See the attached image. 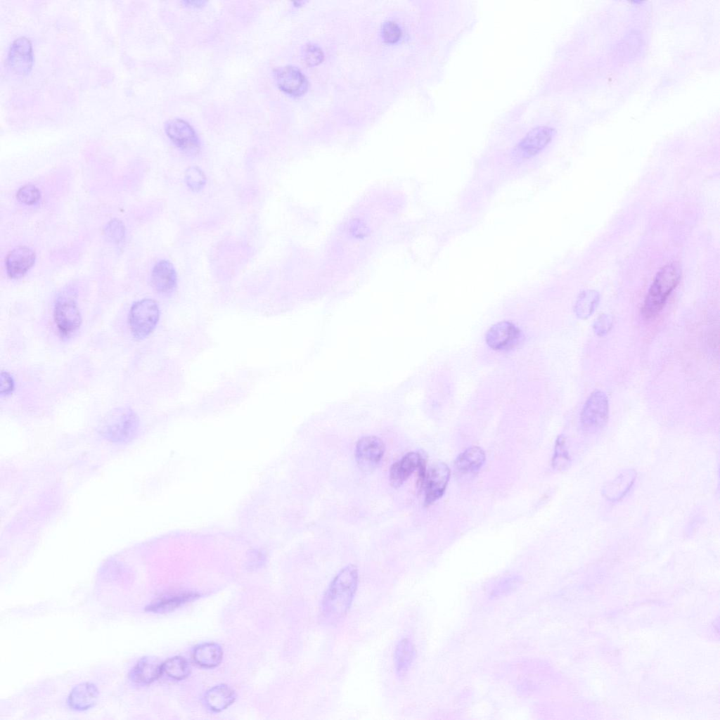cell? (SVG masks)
Here are the masks:
<instances>
[{"mask_svg": "<svg viewBox=\"0 0 720 720\" xmlns=\"http://www.w3.org/2000/svg\"><path fill=\"white\" fill-rule=\"evenodd\" d=\"M599 295L597 292L588 290L582 292L576 304V313L581 319H587L598 305Z\"/></svg>", "mask_w": 720, "mask_h": 720, "instance_id": "484cf974", "label": "cell"}, {"mask_svg": "<svg viewBox=\"0 0 720 720\" xmlns=\"http://www.w3.org/2000/svg\"><path fill=\"white\" fill-rule=\"evenodd\" d=\"M302 56L306 64L309 66L319 65L323 60V53L321 49L317 45L306 44L302 51Z\"/></svg>", "mask_w": 720, "mask_h": 720, "instance_id": "f546056e", "label": "cell"}, {"mask_svg": "<svg viewBox=\"0 0 720 720\" xmlns=\"http://www.w3.org/2000/svg\"><path fill=\"white\" fill-rule=\"evenodd\" d=\"M358 584L354 565L342 568L326 589L321 602V616L326 624H335L345 617L352 603Z\"/></svg>", "mask_w": 720, "mask_h": 720, "instance_id": "6da1fadb", "label": "cell"}, {"mask_svg": "<svg viewBox=\"0 0 720 720\" xmlns=\"http://www.w3.org/2000/svg\"><path fill=\"white\" fill-rule=\"evenodd\" d=\"M177 276L173 264L167 260H160L154 266L151 274V284L158 292H172L176 286Z\"/></svg>", "mask_w": 720, "mask_h": 720, "instance_id": "2e32d148", "label": "cell"}, {"mask_svg": "<svg viewBox=\"0 0 720 720\" xmlns=\"http://www.w3.org/2000/svg\"><path fill=\"white\" fill-rule=\"evenodd\" d=\"M182 3L184 4H185V6H186L193 7V8H200L201 6H203V5L206 2L204 1H182Z\"/></svg>", "mask_w": 720, "mask_h": 720, "instance_id": "e575fe53", "label": "cell"}, {"mask_svg": "<svg viewBox=\"0 0 720 720\" xmlns=\"http://www.w3.org/2000/svg\"><path fill=\"white\" fill-rule=\"evenodd\" d=\"M681 276V268L675 262L665 265L657 272L641 309L644 318H654L662 311L669 296L678 285Z\"/></svg>", "mask_w": 720, "mask_h": 720, "instance_id": "7a4b0ae2", "label": "cell"}, {"mask_svg": "<svg viewBox=\"0 0 720 720\" xmlns=\"http://www.w3.org/2000/svg\"><path fill=\"white\" fill-rule=\"evenodd\" d=\"M163 672L169 677L175 680H181L187 677L190 673V666L186 660L181 657H174L163 663Z\"/></svg>", "mask_w": 720, "mask_h": 720, "instance_id": "d4e9b609", "label": "cell"}, {"mask_svg": "<svg viewBox=\"0 0 720 720\" xmlns=\"http://www.w3.org/2000/svg\"><path fill=\"white\" fill-rule=\"evenodd\" d=\"M401 34V31L397 24L392 21H386L382 27V37L384 41L389 44L397 42Z\"/></svg>", "mask_w": 720, "mask_h": 720, "instance_id": "4dcf8cb0", "label": "cell"}, {"mask_svg": "<svg viewBox=\"0 0 720 720\" xmlns=\"http://www.w3.org/2000/svg\"><path fill=\"white\" fill-rule=\"evenodd\" d=\"M223 651L221 648L214 643H205L195 647L193 653V660L200 666L212 668L217 666L221 661Z\"/></svg>", "mask_w": 720, "mask_h": 720, "instance_id": "603a6c76", "label": "cell"}, {"mask_svg": "<svg viewBox=\"0 0 720 720\" xmlns=\"http://www.w3.org/2000/svg\"><path fill=\"white\" fill-rule=\"evenodd\" d=\"M450 476V468L444 463H436L430 468L423 483L426 506L433 503L443 496Z\"/></svg>", "mask_w": 720, "mask_h": 720, "instance_id": "9c48e42d", "label": "cell"}, {"mask_svg": "<svg viewBox=\"0 0 720 720\" xmlns=\"http://www.w3.org/2000/svg\"><path fill=\"white\" fill-rule=\"evenodd\" d=\"M139 425V419L133 410L119 407L109 411L98 425V431L113 442H124L132 439Z\"/></svg>", "mask_w": 720, "mask_h": 720, "instance_id": "3957f363", "label": "cell"}, {"mask_svg": "<svg viewBox=\"0 0 720 720\" xmlns=\"http://www.w3.org/2000/svg\"><path fill=\"white\" fill-rule=\"evenodd\" d=\"M554 130L539 126L530 130L518 143L515 153L520 158H528L541 150L551 140Z\"/></svg>", "mask_w": 720, "mask_h": 720, "instance_id": "4fadbf2b", "label": "cell"}, {"mask_svg": "<svg viewBox=\"0 0 720 720\" xmlns=\"http://www.w3.org/2000/svg\"><path fill=\"white\" fill-rule=\"evenodd\" d=\"M14 388V381L9 373L2 371L0 380V392L2 396L10 394Z\"/></svg>", "mask_w": 720, "mask_h": 720, "instance_id": "836d02e7", "label": "cell"}, {"mask_svg": "<svg viewBox=\"0 0 720 720\" xmlns=\"http://www.w3.org/2000/svg\"><path fill=\"white\" fill-rule=\"evenodd\" d=\"M570 461L571 459L566 446L565 438L560 435L555 442L552 465L555 469L563 470L569 467Z\"/></svg>", "mask_w": 720, "mask_h": 720, "instance_id": "4316f807", "label": "cell"}, {"mask_svg": "<svg viewBox=\"0 0 720 720\" xmlns=\"http://www.w3.org/2000/svg\"><path fill=\"white\" fill-rule=\"evenodd\" d=\"M165 129L171 141L184 152L194 154L199 150L198 136L187 122L179 118L172 119L165 123Z\"/></svg>", "mask_w": 720, "mask_h": 720, "instance_id": "ba28073f", "label": "cell"}, {"mask_svg": "<svg viewBox=\"0 0 720 720\" xmlns=\"http://www.w3.org/2000/svg\"><path fill=\"white\" fill-rule=\"evenodd\" d=\"M198 597L199 595L193 592L166 595L153 600L146 607V610L155 613L170 612Z\"/></svg>", "mask_w": 720, "mask_h": 720, "instance_id": "44dd1931", "label": "cell"}, {"mask_svg": "<svg viewBox=\"0 0 720 720\" xmlns=\"http://www.w3.org/2000/svg\"><path fill=\"white\" fill-rule=\"evenodd\" d=\"M35 252L26 246H18L12 250L6 259V269L11 278L23 276L34 265Z\"/></svg>", "mask_w": 720, "mask_h": 720, "instance_id": "9a60e30c", "label": "cell"}, {"mask_svg": "<svg viewBox=\"0 0 720 720\" xmlns=\"http://www.w3.org/2000/svg\"><path fill=\"white\" fill-rule=\"evenodd\" d=\"M105 233L112 241L119 243L124 238V226L120 221L114 219L108 224L105 228Z\"/></svg>", "mask_w": 720, "mask_h": 720, "instance_id": "1f68e13d", "label": "cell"}, {"mask_svg": "<svg viewBox=\"0 0 720 720\" xmlns=\"http://www.w3.org/2000/svg\"><path fill=\"white\" fill-rule=\"evenodd\" d=\"M275 78L278 87L290 96L298 97L307 91L308 81L296 67L285 65L277 69Z\"/></svg>", "mask_w": 720, "mask_h": 720, "instance_id": "7c38bea8", "label": "cell"}, {"mask_svg": "<svg viewBox=\"0 0 720 720\" xmlns=\"http://www.w3.org/2000/svg\"><path fill=\"white\" fill-rule=\"evenodd\" d=\"M185 179L188 186L194 191L200 190L206 181L205 175L197 167H189L186 171Z\"/></svg>", "mask_w": 720, "mask_h": 720, "instance_id": "83f0119b", "label": "cell"}, {"mask_svg": "<svg viewBox=\"0 0 720 720\" xmlns=\"http://www.w3.org/2000/svg\"><path fill=\"white\" fill-rule=\"evenodd\" d=\"M8 62L18 75H26L30 71L33 54L32 44L27 38L20 37L13 41L8 54Z\"/></svg>", "mask_w": 720, "mask_h": 720, "instance_id": "5bb4252c", "label": "cell"}, {"mask_svg": "<svg viewBox=\"0 0 720 720\" xmlns=\"http://www.w3.org/2000/svg\"><path fill=\"white\" fill-rule=\"evenodd\" d=\"M521 338V331L510 321H501L493 325L487 332L486 342L495 350H508L515 347Z\"/></svg>", "mask_w": 720, "mask_h": 720, "instance_id": "30bf717a", "label": "cell"}, {"mask_svg": "<svg viewBox=\"0 0 720 720\" xmlns=\"http://www.w3.org/2000/svg\"><path fill=\"white\" fill-rule=\"evenodd\" d=\"M160 316L158 303L151 299L136 302L129 314V323L134 338L143 339L155 328Z\"/></svg>", "mask_w": 720, "mask_h": 720, "instance_id": "277c9868", "label": "cell"}, {"mask_svg": "<svg viewBox=\"0 0 720 720\" xmlns=\"http://www.w3.org/2000/svg\"><path fill=\"white\" fill-rule=\"evenodd\" d=\"M235 698L234 691L228 686L221 684L210 689L205 695V701L211 710L220 712L232 704Z\"/></svg>", "mask_w": 720, "mask_h": 720, "instance_id": "7402d4cb", "label": "cell"}, {"mask_svg": "<svg viewBox=\"0 0 720 720\" xmlns=\"http://www.w3.org/2000/svg\"><path fill=\"white\" fill-rule=\"evenodd\" d=\"M609 417V402L606 394L600 391L593 392L587 399L581 413L583 429L593 433L603 429Z\"/></svg>", "mask_w": 720, "mask_h": 720, "instance_id": "5b68a950", "label": "cell"}, {"mask_svg": "<svg viewBox=\"0 0 720 720\" xmlns=\"http://www.w3.org/2000/svg\"><path fill=\"white\" fill-rule=\"evenodd\" d=\"M16 197L20 202L31 205L40 200L41 193L34 185L27 184L18 191Z\"/></svg>", "mask_w": 720, "mask_h": 720, "instance_id": "f1b7e54d", "label": "cell"}, {"mask_svg": "<svg viewBox=\"0 0 720 720\" xmlns=\"http://www.w3.org/2000/svg\"><path fill=\"white\" fill-rule=\"evenodd\" d=\"M382 440L374 435L362 437L356 444L354 455L359 468L366 472L375 470L385 454Z\"/></svg>", "mask_w": 720, "mask_h": 720, "instance_id": "8992f818", "label": "cell"}, {"mask_svg": "<svg viewBox=\"0 0 720 720\" xmlns=\"http://www.w3.org/2000/svg\"><path fill=\"white\" fill-rule=\"evenodd\" d=\"M53 317L58 330L63 335L76 332L82 323L79 310L74 300L68 297H60L57 300Z\"/></svg>", "mask_w": 720, "mask_h": 720, "instance_id": "52a82bcc", "label": "cell"}, {"mask_svg": "<svg viewBox=\"0 0 720 720\" xmlns=\"http://www.w3.org/2000/svg\"><path fill=\"white\" fill-rule=\"evenodd\" d=\"M425 463H426V456L423 452L411 451L407 453L390 467L389 472L390 484L394 488L401 487L415 470H418Z\"/></svg>", "mask_w": 720, "mask_h": 720, "instance_id": "8fae6325", "label": "cell"}, {"mask_svg": "<svg viewBox=\"0 0 720 720\" xmlns=\"http://www.w3.org/2000/svg\"><path fill=\"white\" fill-rule=\"evenodd\" d=\"M163 662L158 658L147 656L140 659L130 671V679L135 683L148 684L163 673Z\"/></svg>", "mask_w": 720, "mask_h": 720, "instance_id": "e0dca14e", "label": "cell"}, {"mask_svg": "<svg viewBox=\"0 0 720 720\" xmlns=\"http://www.w3.org/2000/svg\"><path fill=\"white\" fill-rule=\"evenodd\" d=\"M98 690L95 685L82 683L75 686L68 696L69 706L74 710L84 711L91 708L96 702Z\"/></svg>", "mask_w": 720, "mask_h": 720, "instance_id": "d6986e66", "label": "cell"}, {"mask_svg": "<svg viewBox=\"0 0 720 720\" xmlns=\"http://www.w3.org/2000/svg\"><path fill=\"white\" fill-rule=\"evenodd\" d=\"M612 326V317L609 314H601L595 321L593 329L600 336L608 333Z\"/></svg>", "mask_w": 720, "mask_h": 720, "instance_id": "d6a6232c", "label": "cell"}, {"mask_svg": "<svg viewBox=\"0 0 720 720\" xmlns=\"http://www.w3.org/2000/svg\"><path fill=\"white\" fill-rule=\"evenodd\" d=\"M636 477L633 469L622 471L615 479L607 482L602 489L603 496L611 501L622 499L629 491Z\"/></svg>", "mask_w": 720, "mask_h": 720, "instance_id": "ac0fdd59", "label": "cell"}, {"mask_svg": "<svg viewBox=\"0 0 720 720\" xmlns=\"http://www.w3.org/2000/svg\"><path fill=\"white\" fill-rule=\"evenodd\" d=\"M416 657V649L413 642L407 638H402L396 645L394 660L397 673L404 676L409 669Z\"/></svg>", "mask_w": 720, "mask_h": 720, "instance_id": "cb8c5ba5", "label": "cell"}, {"mask_svg": "<svg viewBox=\"0 0 720 720\" xmlns=\"http://www.w3.org/2000/svg\"><path fill=\"white\" fill-rule=\"evenodd\" d=\"M485 459V453L482 449L477 446H470L458 456L454 462V468L459 474H472L482 468Z\"/></svg>", "mask_w": 720, "mask_h": 720, "instance_id": "ffe728a7", "label": "cell"}]
</instances>
